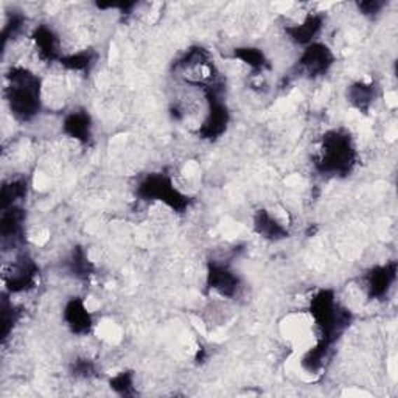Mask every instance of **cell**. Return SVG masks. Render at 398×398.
Wrapping results in <instances>:
<instances>
[{"label":"cell","mask_w":398,"mask_h":398,"mask_svg":"<svg viewBox=\"0 0 398 398\" xmlns=\"http://www.w3.org/2000/svg\"><path fill=\"white\" fill-rule=\"evenodd\" d=\"M209 283H210V288L217 289L219 294L227 296V297H232L237 294L238 279L224 266L213 265L210 268Z\"/></svg>","instance_id":"5b68a950"},{"label":"cell","mask_w":398,"mask_h":398,"mask_svg":"<svg viewBox=\"0 0 398 398\" xmlns=\"http://www.w3.org/2000/svg\"><path fill=\"white\" fill-rule=\"evenodd\" d=\"M353 163V148L350 140L341 134L331 132L324 139L322 156L319 159V165L324 172L344 173L350 170Z\"/></svg>","instance_id":"7a4b0ae2"},{"label":"cell","mask_w":398,"mask_h":398,"mask_svg":"<svg viewBox=\"0 0 398 398\" xmlns=\"http://www.w3.org/2000/svg\"><path fill=\"white\" fill-rule=\"evenodd\" d=\"M381 6L383 4L380 2H369V4H359V8L364 11L366 14H372V13H376V11H380L381 10Z\"/></svg>","instance_id":"9a60e30c"},{"label":"cell","mask_w":398,"mask_h":398,"mask_svg":"<svg viewBox=\"0 0 398 398\" xmlns=\"http://www.w3.org/2000/svg\"><path fill=\"white\" fill-rule=\"evenodd\" d=\"M27 184L25 181H11L10 184H5L2 188V207L8 209L13 207L18 199L25 196Z\"/></svg>","instance_id":"7c38bea8"},{"label":"cell","mask_w":398,"mask_h":398,"mask_svg":"<svg viewBox=\"0 0 398 398\" xmlns=\"http://www.w3.org/2000/svg\"><path fill=\"white\" fill-rule=\"evenodd\" d=\"M394 279H395V265L373 269L372 274L369 275V289H371V294L378 297L385 296Z\"/></svg>","instance_id":"ba28073f"},{"label":"cell","mask_w":398,"mask_h":398,"mask_svg":"<svg viewBox=\"0 0 398 398\" xmlns=\"http://www.w3.org/2000/svg\"><path fill=\"white\" fill-rule=\"evenodd\" d=\"M301 64L302 67L307 70L308 75H322L333 64V55L330 50L322 44H311L303 52Z\"/></svg>","instance_id":"277c9868"},{"label":"cell","mask_w":398,"mask_h":398,"mask_svg":"<svg viewBox=\"0 0 398 398\" xmlns=\"http://www.w3.org/2000/svg\"><path fill=\"white\" fill-rule=\"evenodd\" d=\"M64 130H66L70 137L86 142L90 136L89 116H86V114L83 112H74L72 116L67 117L66 123H64Z\"/></svg>","instance_id":"9c48e42d"},{"label":"cell","mask_w":398,"mask_h":398,"mask_svg":"<svg viewBox=\"0 0 398 398\" xmlns=\"http://www.w3.org/2000/svg\"><path fill=\"white\" fill-rule=\"evenodd\" d=\"M33 39L36 42L38 52L46 60H53L58 55V39L52 30L46 27H39L33 34Z\"/></svg>","instance_id":"30bf717a"},{"label":"cell","mask_w":398,"mask_h":398,"mask_svg":"<svg viewBox=\"0 0 398 398\" xmlns=\"http://www.w3.org/2000/svg\"><path fill=\"white\" fill-rule=\"evenodd\" d=\"M321 27H322L321 18L308 16L302 24L288 28V33L291 34V38H293L296 42H298V44H310V42L315 39V36L319 33V30H321Z\"/></svg>","instance_id":"52a82bcc"},{"label":"cell","mask_w":398,"mask_h":398,"mask_svg":"<svg viewBox=\"0 0 398 398\" xmlns=\"http://www.w3.org/2000/svg\"><path fill=\"white\" fill-rule=\"evenodd\" d=\"M235 56L240 60H243L249 67L252 69H261L265 66V56L257 48H238L235 52Z\"/></svg>","instance_id":"4fadbf2b"},{"label":"cell","mask_w":398,"mask_h":398,"mask_svg":"<svg viewBox=\"0 0 398 398\" xmlns=\"http://www.w3.org/2000/svg\"><path fill=\"white\" fill-rule=\"evenodd\" d=\"M139 191L144 198L159 199V201H163L176 210H181L187 205V198L182 196L165 176L148 177L145 182H142Z\"/></svg>","instance_id":"3957f363"},{"label":"cell","mask_w":398,"mask_h":398,"mask_svg":"<svg viewBox=\"0 0 398 398\" xmlns=\"http://www.w3.org/2000/svg\"><path fill=\"white\" fill-rule=\"evenodd\" d=\"M350 98L358 108H366L373 98V88L366 86V84H357V86H353L350 90Z\"/></svg>","instance_id":"5bb4252c"},{"label":"cell","mask_w":398,"mask_h":398,"mask_svg":"<svg viewBox=\"0 0 398 398\" xmlns=\"http://www.w3.org/2000/svg\"><path fill=\"white\" fill-rule=\"evenodd\" d=\"M255 227H257V231L263 233L266 238H282L285 237L287 233V231L283 229L271 215H268L265 212L259 213L257 219H255Z\"/></svg>","instance_id":"8fae6325"},{"label":"cell","mask_w":398,"mask_h":398,"mask_svg":"<svg viewBox=\"0 0 398 398\" xmlns=\"http://www.w3.org/2000/svg\"><path fill=\"white\" fill-rule=\"evenodd\" d=\"M8 86V102L11 112L19 120H30L39 111L41 89L39 80L25 69H13Z\"/></svg>","instance_id":"6da1fadb"},{"label":"cell","mask_w":398,"mask_h":398,"mask_svg":"<svg viewBox=\"0 0 398 398\" xmlns=\"http://www.w3.org/2000/svg\"><path fill=\"white\" fill-rule=\"evenodd\" d=\"M66 321L70 329L76 333H88L90 329V316L83 302L72 301L66 307Z\"/></svg>","instance_id":"8992f818"}]
</instances>
